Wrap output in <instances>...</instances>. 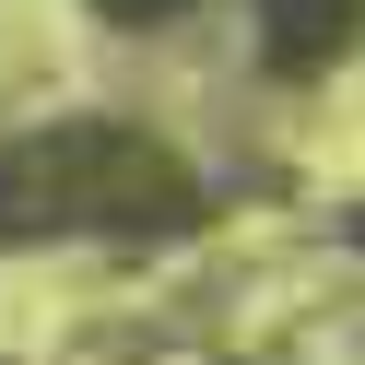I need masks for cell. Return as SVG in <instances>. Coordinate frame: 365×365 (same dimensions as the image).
Returning a JSON list of instances; mask_svg holds the SVG:
<instances>
[{
  "instance_id": "obj_1",
  "label": "cell",
  "mask_w": 365,
  "mask_h": 365,
  "mask_svg": "<svg viewBox=\"0 0 365 365\" xmlns=\"http://www.w3.org/2000/svg\"><path fill=\"white\" fill-rule=\"evenodd\" d=\"M200 212V165L142 118L83 106L0 142V247H177Z\"/></svg>"
},
{
  "instance_id": "obj_3",
  "label": "cell",
  "mask_w": 365,
  "mask_h": 365,
  "mask_svg": "<svg viewBox=\"0 0 365 365\" xmlns=\"http://www.w3.org/2000/svg\"><path fill=\"white\" fill-rule=\"evenodd\" d=\"M106 24H177V12H189V0H95Z\"/></svg>"
},
{
  "instance_id": "obj_2",
  "label": "cell",
  "mask_w": 365,
  "mask_h": 365,
  "mask_svg": "<svg viewBox=\"0 0 365 365\" xmlns=\"http://www.w3.org/2000/svg\"><path fill=\"white\" fill-rule=\"evenodd\" d=\"M354 12H365V0H247L259 71L271 83H330L341 59H354Z\"/></svg>"
}]
</instances>
